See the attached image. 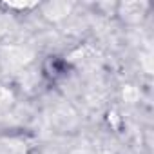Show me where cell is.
<instances>
[{"label":"cell","mask_w":154,"mask_h":154,"mask_svg":"<svg viewBox=\"0 0 154 154\" xmlns=\"http://www.w3.org/2000/svg\"><path fill=\"white\" fill-rule=\"evenodd\" d=\"M9 102H11V93L8 89H4V87H0V107L8 105Z\"/></svg>","instance_id":"7a4b0ae2"},{"label":"cell","mask_w":154,"mask_h":154,"mask_svg":"<svg viewBox=\"0 0 154 154\" xmlns=\"http://www.w3.org/2000/svg\"><path fill=\"white\" fill-rule=\"evenodd\" d=\"M26 51L24 49H18V47H13V49H9L8 51V58H6V62L9 63V65H13V67H20V65H24L26 63Z\"/></svg>","instance_id":"6da1fadb"}]
</instances>
